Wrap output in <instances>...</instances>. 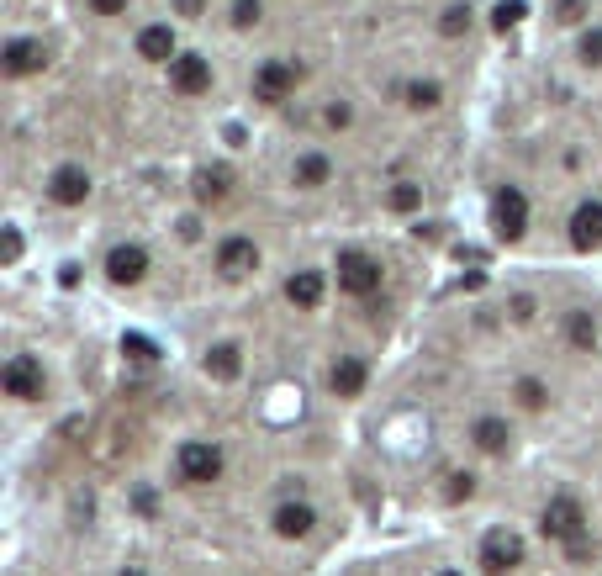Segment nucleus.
Wrapping results in <instances>:
<instances>
[{
  "mask_svg": "<svg viewBox=\"0 0 602 576\" xmlns=\"http://www.w3.org/2000/svg\"><path fill=\"white\" fill-rule=\"evenodd\" d=\"M571 244L576 249H602V201H581L571 212Z\"/></svg>",
  "mask_w": 602,
  "mask_h": 576,
  "instance_id": "obj_13",
  "label": "nucleus"
},
{
  "mask_svg": "<svg viewBox=\"0 0 602 576\" xmlns=\"http://www.w3.org/2000/svg\"><path fill=\"white\" fill-rule=\"evenodd\" d=\"M138 53L148 64H169V59H175V32H169V27H143L138 32Z\"/></svg>",
  "mask_w": 602,
  "mask_h": 576,
  "instance_id": "obj_15",
  "label": "nucleus"
},
{
  "mask_svg": "<svg viewBox=\"0 0 602 576\" xmlns=\"http://www.w3.org/2000/svg\"><path fill=\"white\" fill-rule=\"evenodd\" d=\"M265 16V0H233V27H259Z\"/></svg>",
  "mask_w": 602,
  "mask_h": 576,
  "instance_id": "obj_25",
  "label": "nucleus"
},
{
  "mask_svg": "<svg viewBox=\"0 0 602 576\" xmlns=\"http://www.w3.org/2000/svg\"><path fill=\"white\" fill-rule=\"evenodd\" d=\"M317 524V513L307 503H286V508H275V529L286 534V540H301V534H312Z\"/></svg>",
  "mask_w": 602,
  "mask_h": 576,
  "instance_id": "obj_17",
  "label": "nucleus"
},
{
  "mask_svg": "<svg viewBox=\"0 0 602 576\" xmlns=\"http://www.w3.org/2000/svg\"><path fill=\"white\" fill-rule=\"evenodd\" d=\"M402 96H407L412 111H434V106H439V85H434V80H412Z\"/></svg>",
  "mask_w": 602,
  "mask_h": 576,
  "instance_id": "obj_22",
  "label": "nucleus"
},
{
  "mask_svg": "<svg viewBox=\"0 0 602 576\" xmlns=\"http://www.w3.org/2000/svg\"><path fill=\"white\" fill-rule=\"evenodd\" d=\"M175 11H180V16H201L206 0H175Z\"/></svg>",
  "mask_w": 602,
  "mask_h": 576,
  "instance_id": "obj_35",
  "label": "nucleus"
},
{
  "mask_svg": "<svg viewBox=\"0 0 602 576\" xmlns=\"http://www.w3.org/2000/svg\"><path fill=\"white\" fill-rule=\"evenodd\" d=\"M581 16H587V6H581V0H560V22H566V27H576Z\"/></svg>",
  "mask_w": 602,
  "mask_h": 576,
  "instance_id": "obj_32",
  "label": "nucleus"
},
{
  "mask_svg": "<svg viewBox=\"0 0 602 576\" xmlns=\"http://www.w3.org/2000/svg\"><path fill=\"white\" fill-rule=\"evenodd\" d=\"M470 434H476V450H486V455H502V450H507V439H513V429H507L502 418H481Z\"/></svg>",
  "mask_w": 602,
  "mask_h": 576,
  "instance_id": "obj_18",
  "label": "nucleus"
},
{
  "mask_svg": "<svg viewBox=\"0 0 602 576\" xmlns=\"http://www.w3.org/2000/svg\"><path fill=\"white\" fill-rule=\"evenodd\" d=\"M518 402L529 407V413H539V407H544V386L539 381H518Z\"/></svg>",
  "mask_w": 602,
  "mask_h": 576,
  "instance_id": "obj_29",
  "label": "nucleus"
},
{
  "mask_svg": "<svg viewBox=\"0 0 602 576\" xmlns=\"http://www.w3.org/2000/svg\"><path fill=\"white\" fill-rule=\"evenodd\" d=\"M106 275L117 286H138L143 275H148V249L143 244H117V249L106 254Z\"/></svg>",
  "mask_w": 602,
  "mask_h": 576,
  "instance_id": "obj_9",
  "label": "nucleus"
},
{
  "mask_svg": "<svg viewBox=\"0 0 602 576\" xmlns=\"http://www.w3.org/2000/svg\"><path fill=\"white\" fill-rule=\"evenodd\" d=\"M539 529L550 534V540H566V545H576V540H587V513H581V503H576V497H550V503H544Z\"/></svg>",
  "mask_w": 602,
  "mask_h": 576,
  "instance_id": "obj_1",
  "label": "nucleus"
},
{
  "mask_svg": "<svg viewBox=\"0 0 602 576\" xmlns=\"http://www.w3.org/2000/svg\"><path fill=\"white\" fill-rule=\"evenodd\" d=\"M481 566L492 571V576H507L513 566H523V540H518L513 529H492L481 540Z\"/></svg>",
  "mask_w": 602,
  "mask_h": 576,
  "instance_id": "obj_6",
  "label": "nucleus"
},
{
  "mask_svg": "<svg viewBox=\"0 0 602 576\" xmlns=\"http://www.w3.org/2000/svg\"><path fill=\"white\" fill-rule=\"evenodd\" d=\"M169 85H175L180 96H206V90H212V64H206L201 53H175V59H169Z\"/></svg>",
  "mask_w": 602,
  "mask_h": 576,
  "instance_id": "obj_8",
  "label": "nucleus"
},
{
  "mask_svg": "<svg viewBox=\"0 0 602 576\" xmlns=\"http://www.w3.org/2000/svg\"><path fill=\"white\" fill-rule=\"evenodd\" d=\"M328 386H333L338 397H360V392H365V360L344 355V360L328 370Z\"/></svg>",
  "mask_w": 602,
  "mask_h": 576,
  "instance_id": "obj_14",
  "label": "nucleus"
},
{
  "mask_svg": "<svg viewBox=\"0 0 602 576\" xmlns=\"http://www.w3.org/2000/svg\"><path fill=\"white\" fill-rule=\"evenodd\" d=\"M328 175H333V164H328L323 154L296 159V185H301V191H317V185H328Z\"/></svg>",
  "mask_w": 602,
  "mask_h": 576,
  "instance_id": "obj_19",
  "label": "nucleus"
},
{
  "mask_svg": "<svg viewBox=\"0 0 602 576\" xmlns=\"http://www.w3.org/2000/svg\"><path fill=\"white\" fill-rule=\"evenodd\" d=\"M48 64V48L37 43V37H16V43H6V74L11 80H27V74H37Z\"/></svg>",
  "mask_w": 602,
  "mask_h": 576,
  "instance_id": "obj_10",
  "label": "nucleus"
},
{
  "mask_svg": "<svg viewBox=\"0 0 602 576\" xmlns=\"http://www.w3.org/2000/svg\"><path fill=\"white\" fill-rule=\"evenodd\" d=\"M90 6H96V16H122L127 0H90Z\"/></svg>",
  "mask_w": 602,
  "mask_h": 576,
  "instance_id": "obj_33",
  "label": "nucleus"
},
{
  "mask_svg": "<svg viewBox=\"0 0 602 576\" xmlns=\"http://www.w3.org/2000/svg\"><path fill=\"white\" fill-rule=\"evenodd\" d=\"M180 481H191V487H206V481H217L222 476V450L217 444H206V439H191V444H180Z\"/></svg>",
  "mask_w": 602,
  "mask_h": 576,
  "instance_id": "obj_3",
  "label": "nucleus"
},
{
  "mask_svg": "<svg viewBox=\"0 0 602 576\" xmlns=\"http://www.w3.org/2000/svg\"><path fill=\"white\" fill-rule=\"evenodd\" d=\"M228 185H233L228 170H201L196 175V201H222V196H228Z\"/></svg>",
  "mask_w": 602,
  "mask_h": 576,
  "instance_id": "obj_21",
  "label": "nucleus"
},
{
  "mask_svg": "<svg viewBox=\"0 0 602 576\" xmlns=\"http://www.w3.org/2000/svg\"><path fill=\"white\" fill-rule=\"evenodd\" d=\"M439 576H460V571H439Z\"/></svg>",
  "mask_w": 602,
  "mask_h": 576,
  "instance_id": "obj_39",
  "label": "nucleus"
},
{
  "mask_svg": "<svg viewBox=\"0 0 602 576\" xmlns=\"http://www.w3.org/2000/svg\"><path fill=\"white\" fill-rule=\"evenodd\" d=\"M465 27H470V11H465V6H449V11L439 16V32H444V37H460Z\"/></svg>",
  "mask_w": 602,
  "mask_h": 576,
  "instance_id": "obj_27",
  "label": "nucleus"
},
{
  "mask_svg": "<svg viewBox=\"0 0 602 576\" xmlns=\"http://www.w3.org/2000/svg\"><path fill=\"white\" fill-rule=\"evenodd\" d=\"M122 576H143V571H122Z\"/></svg>",
  "mask_w": 602,
  "mask_h": 576,
  "instance_id": "obj_38",
  "label": "nucleus"
},
{
  "mask_svg": "<svg viewBox=\"0 0 602 576\" xmlns=\"http://www.w3.org/2000/svg\"><path fill=\"white\" fill-rule=\"evenodd\" d=\"M571 344H576V349H592V344H597L592 312H571Z\"/></svg>",
  "mask_w": 602,
  "mask_h": 576,
  "instance_id": "obj_23",
  "label": "nucleus"
},
{
  "mask_svg": "<svg viewBox=\"0 0 602 576\" xmlns=\"http://www.w3.org/2000/svg\"><path fill=\"white\" fill-rule=\"evenodd\" d=\"M349 122V106H328V127H344Z\"/></svg>",
  "mask_w": 602,
  "mask_h": 576,
  "instance_id": "obj_36",
  "label": "nucleus"
},
{
  "mask_svg": "<svg viewBox=\"0 0 602 576\" xmlns=\"http://www.w3.org/2000/svg\"><path fill=\"white\" fill-rule=\"evenodd\" d=\"M455 487H449V497H470V476H449Z\"/></svg>",
  "mask_w": 602,
  "mask_h": 576,
  "instance_id": "obj_37",
  "label": "nucleus"
},
{
  "mask_svg": "<svg viewBox=\"0 0 602 576\" xmlns=\"http://www.w3.org/2000/svg\"><path fill=\"white\" fill-rule=\"evenodd\" d=\"M259 265V249H254V238H228V244L217 249V270L228 275V281H243Z\"/></svg>",
  "mask_w": 602,
  "mask_h": 576,
  "instance_id": "obj_12",
  "label": "nucleus"
},
{
  "mask_svg": "<svg viewBox=\"0 0 602 576\" xmlns=\"http://www.w3.org/2000/svg\"><path fill=\"white\" fill-rule=\"evenodd\" d=\"M0 259H6V265H16V259H22V233H16V228H6V244H0Z\"/></svg>",
  "mask_w": 602,
  "mask_h": 576,
  "instance_id": "obj_31",
  "label": "nucleus"
},
{
  "mask_svg": "<svg viewBox=\"0 0 602 576\" xmlns=\"http://www.w3.org/2000/svg\"><path fill=\"white\" fill-rule=\"evenodd\" d=\"M513 318H518V323L534 318V302H529V296H518V302H513Z\"/></svg>",
  "mask_w": 602,
  "mask_h": 576,
  "instance_id": "obj_34",
  "label": "nucleus"
},
{
  "mask_svg": "<svg viewBox=\"0 0 602 576\" xmlns=\"http://www.w3.org/2000/svg\"><path fill=\"white\" fill-rule=\"evenodd\" d=\"M581 64H602V32L581 37Z\"/></svg>",
  "mask_w": 602,
  "mask_h": 576,
  "instance_id": "obj_30",
  "label": "nucleus"
},
{
  "mask_svg": "<svg viewBox=\"0 0 602 576\" xmlns=\"http://www.w3.org/2000/svg\"><path fill=\"white\" fill-rule=\"evenodd\" d=\"M48 196L59 201V207H80V201L90 196V175L80 170V164H64V170H53Z\"/></svg>",
  "mask_w": 602,
  "mask_h": 576,
  "instance_id": "obj_11",
  "label": "nucleus"
},
{
  "mask_svg": "<svg viewBox=\"0 0 602 576\" xmlns=\"http://www.w3.org/2000/svg\"><path fill=\"white\" fill-rule=\"evenodd\" d=\"M296 80H301V69L296 64H286V59H265L254 69V101H265V106H280L296 90Z\"/></svg>",
  "mask_w": 602,
  "mask_h": 576,
  "instance_id": "obj_4",
  "label": "nucleus"
},
{
  "mask_svg": "<svg viewBox=\"0 0 602 576\" xmlns=\"http://www.w3.org/2000/svg\"><path fill=\"white\" fill-rule=\"evenodd\" d=\"M518 22H523V0H502V6L492 11V27H497V32L518 27Z\"/></svg>",
  "mask_w": 602,
  "mask_h": 576,
  "instance_id": "obj_26",
  "label": "nucleus"
},
{
  "mask_svg": "<svg viewBox=\"0 0 602 576\" xmlns=\"http://www.w3.org/2000/svg\"><path fill=\"white\" fill-rule=\"evenodd\" d=\"M418 201H423V191H418V185H397V191H391V207H397V212H418Z\"/></svg>",
  "mask_w": 602,
  "mask_h": 576,
  "instance_id": "obj_28",
  "label": "nucleus"
},
{
  "mask_svg": "<svg viewBox=\"0 0 602 576\" xmlns=\"http://www.w3.org/2000/svg\"><path fill=\"white\" fill-rule=\"evenodd\" d=\"M286 296H291V307H301V312L317 307V302H323V275H317V270H296L286 281Z\"/></svg>",
  "mask_w": 602,
  "mask_h": 576,
  "instance_id": "obj_16",
  "label": "nucleus"
},
{
  "mask_svg": "<svg viewBox=\"0 0 602 576\" xmlns=\"http://www.w3.org/2000/svg\"><path fill=\"white\" fill-rule=\"evenodd\" d=\"M0 386H6V397H22V402L43 397V365L32 355H11L6 370H0Z\"/></svg>",
  "mask_w": 602,
  "mask_h": 576,
  "instance_id": "obj_7",
  "label": "nucleus"
},
{
  "mask_svg": "<svg viewBox=\"0 0 602 576\" xmlns=\"http://www.w3.org/2000/svg\"><path fill=\"white\" fill-rule=\"evenodd\" d=\"M122 355L127 360H159V349H154V339H143V333H127V339H122Z\"/></svg>",
  "mask_w": 602,
  "mask_h": 576,
  "instance_id": "obj_24",
  "label": "nucleus"
},
{
  "mask_svg": "<svg viewBox=\"0 0 602 576\" xmlns=\"http://www.w3.org/2000/svg\"><path fill=\"white\" fill-rule=\"evenodd\" d=\"M492 228L502 244H518L523 228H529V201H523L518 185H502V191L492 196Z\"/></svg>",
  "mask_w": 602,
  "mask_h": 576,
  "instance_id": "obj_2",
  "label": "nucleus"
},
{
  "mask_svg": "<svg viewBox=\"0 0 602 576\" xmlns=\"http://www.w3.org/2000/svg\"><path fill=\"white\" fill-rule=\"evenodd\" d=\"M338 286H344L349 296L381 291V265H375L365 249H344V254H338Z\"/></svg>",
  "mask_w": 602,
  "mask_h": 576,
  "instance_id": "obj_5",
  "label": "nucleus"
},
{
  "mask_svg": "<svg viewBox=\"0 0 602 576\" xmlns=\"http://www.w3.org/2000/svg\"><path fill=\"white\" fill-rule=\"evenodd\" d=\"M206 370H212L217 381H233L238 370H243V360H238V344H217L212 355H206Z\"/></svg>",
  "mask_w": 602,
  "mask_h": 576,
  "instance_id": "obj_20",
  "label": "nucleus"
}]
</instances>
